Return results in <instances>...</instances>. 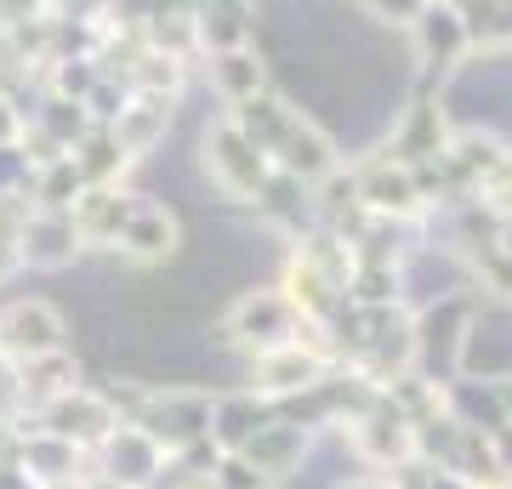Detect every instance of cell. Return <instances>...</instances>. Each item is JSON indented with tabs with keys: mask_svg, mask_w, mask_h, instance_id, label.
I'll list each match as a JSON object with an SVG mask.
<instances>
[{
	"mask_svg": "<svg viewBox=\"0 0 512 489\" xmlns=\"http://www.w3.org/2000/svg\"><path fill=\"white\" fill-rule=\"evenodd\" d=\"M6 342L12 347H29V353H46L57 342V319L46 308H18L6 319Z\"/></svg>",
	"mask_w": 512,
	"mask_h": 489,
	"instance_id": "obj_1",
	"label": "cell"
}]
</instances>
